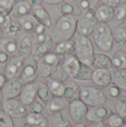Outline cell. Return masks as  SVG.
Masks as SVG:
<instances>
[{
    "label": "cell",
    "mask_w": 126,
    "mask_h": 127,
    "mask_svg": "<svg viewBox=\"0 0 126 127\" xmlns=\"http://www.w3.org/2000/svg\"><path fill=\"white\" fill-rule=\"evenodd\" d=\"M94 69H106L111 70L113 64L111 57L108 54L102 52H95L94 60L91 65Z\"/></svg>",
    "instance_id": "obj_20"
},
{
    "label": "cell",
    "mask_w": 126,
    "mask_h": 127,
    "mask_svg": "<svg viewBox=\"0 0 126 127\" xmlns=\"http://www.w3.org/2000/svg\"><path fill=\"white\" fill-rule=\"evenodd\" d=\"M34 39V48H33V57L37 59L41 58L42 56L52 52L54 42L51 35L46 33L42 34H36L33 36Z\"/></svg>",
    "instance_id": "obj_7"
},
{
    "label": "cell",
    "mask_w": 126,
    "mask_h": 127,
    "mask_svg": "<svg viewBox=\"0 0 126 127\" xmlns=\"http://www.w3.org/2000/svg\"><path fill=\"white\" fill-rule=\"evenodd\" d=\"M51 123L53 127H71L70 120L62 112L51 114Z\"/></svg>",
    "instance_id": "obj_36"
},
{
    "label": "cell",
    "mask_w": 126,
    "mask_h": 127,
    "mask_svg": "<svg viewBox=\"0 0 126 127\" xmlns=\"http://www.w3.org/2000/svg\"><path fill=\"white\" fill-rule=\"evenodd\" d=\"M81 63H82L78 60L76 55H74V54L65 56L63 58L64 66L66 68L67 71L68 72L70 77H72V78L79 71Z\"/></svg>",
    "instance_id": "obj_24"
},
{
    "label": "cell",
    "mask_w": 126,
    "mask_h": 127,
    "mask_svg": "<svg viewBox=\"0 0 126 127\" xmlns=\"http://www.w3.org/2000/svg\"><path fill=\"white\" fill-rule=\"evenodd\" d=\"M23 65L24 61L19 58L16 55L10 57L4 69V74L6 78L8 80L19 77Z\"/></svg>",
    "instance_id": "obj_14"
},
{
    "label": "cell",
    "mask_w": 126,
    "mask_h": 127,
    "mask_svg": "<svg viewBox=\"0 0 126 127\" xmlns=\"http://www.w3.org/2000/svg\"><path fill=\"white\" fill-rule=\"evenodd\" d=\"M20 127H32L30 125H29L28 124H27V123H25V124H23L22 125H21Z\"/></svg>",
    "instance_id": "obj_55"
},
{
    "label": "cell",
    "mask_w": 126,
    "mask_h": 127,
    "mask_svg": "<svg viewBox=\"0 0 126 127\" xmlns=\"http://www.w3.org/2000/svg\"><path fill=\"white\" fill-rule=\"evenodd\" d=\"M3 36L6 38H10L13 39H17L21 36L22 33V27L19 20L12 19L8 22V23L2 28Z\"/></svg>",
    "instance_id": "obj_19"
},
{
    "label": "cell",
    "mask_w": 126,
    "mask_h": 127,
    "mask_svg": "<svg viewBox=\"0 0 126 127\" xmlns=\"http://www.w3.org/2000/svg\"><path fill=\"white\" fill-rule=\"evenodd\" d=\"M47 86L54 97H62L65 83L63 81L48 77L47 78Z\"/></svg>",
    "instance_id": "obj_28"
},
{
    "label": "cell",
    "mask_w": 126,
    "mask_h": 127,
    "mask_svg": "<svg viewBox=\"0 0 126 127\" xmlns=\"http://www.w3.org/2000/svg\"><path fill=\"white\" fill-rule=\"evenodd\" d=\"M94 40L102 52H109L113 48V31L105 22H98L93 31Z\"/></svg>",
    "instance_id": "obj_2"
},
{
    "label": "cell",
    "mask_w": 126,
    "mask_h": 127,
    "mask_svg": "<svg viewBox=\"0 0 126 127\" xmlns=\"http://www.w3.org/2000/svg\"><path fill=\"white\" fill-rule=\"evenodd\" d=\"M3 38H4V36H3V29L0 26V44H1V40H2Z\"/></svg>",
    "instance_id": "obj_54"
},
{
    "label": "cell",
    "mask_w": 126,
    "mask_h": 127,
    "mask_svg": "<svg viewBox=\"0 0 126 127\" xmlns=\"http://www.w3.org/2000/svg\"><path fill=\"white\" fill-rule=\"evenodd\" d=\"M55 53L61 56H68L72 55L75 53L76 49V43L74 40L69 39L67 41H64L56 44Z\"/></svg>",
    "instance_id": "obj_25"
},
{
    "label": "cell",
    "mask_w": 126,
    "mask_h": 127,
    "mask_svg": "<svg viewBox=\"0 0 126 127\" xmlns=\"http://www.w3.org/2000/svg\"><path fill=\"white\" fill-rule=\"evenodd\" d=\"M100 1L102 2V4H107L113 7H116L119 5L124 4L126 2V0H100Z\"/></svg>",
    "instance_id": "obj_46"
},
{
    "label": "cell",
    "mask_w": 126,
    "mask_h": 127,
    "mask_svg": "<svg viewBox=\"0 0 126 127\" xmlns=\"http://www.w3.org/2000/svg\"><path fill=\"white\" fill-rule=\"evenodd\" d=\"M80 100L88 106L93 107L105 104L107 97L100 88L94 86H86L81 87Z\"/></svg>",
    "instance_id": "obj_4"
},
{
    "label": "cell",
    "mask_w": 126,
    "mask_h": 127,
    "mask_svg": "<svg viewBox=\"0 0 126 127\" xmlns=\"http://www.w3.org/2000/svg\"><path fill=\"white\" fill-rule=\"evenodd\" d=\"M94 68L85 63H81L80 68L77 73L73 77V79L79 81H90L91 80Z\"/></svg>",
    "instance_id": "obj_32"
},
{
    "label": "cell",
    "mask_w": 126,
    "mask_h": 127,
    "mask_svg": "<svg viewBox=\"0 0 126 127\" xmlns=\"http://www.w3.org/2000/svg\"><path fill=\"white\" fill-rule=\"evenodd\" d=\"M10 59V56L0 49V70L4 71L6 64Z\"/></svg>",
    "instance_id": "obj_45"
},
{
    "label": "cell",
    "mask_w": 126,
    "mask_h": 127,
    "mask_svg": "<svg viewBox=\"0 0 126 127\" xmlns=\"http://www.w3.org/2000/svg\"><path fill=\"white\" fill-rule=\"evenodd\" d=\"M114 113L113 109L108 105L102 104L91 107L88 111L87 121L93 122H103Z\"/></svg>",
    "instance_id": "obj_13"
},
{
    "label": "cell",
    "mask_w": 126,
    "mask_h": 127,
    "mask_svg": "<svg viewBox=\"0 0 126 127\" xmlns=\"http://www.w3.org/2000/svg\"><path fill=\"white\" fill-rule=\"evenodd\" d=\"M30 15L40 24L44 25L47 29H50L52 26V20L48 11L42 4L33 6L31 7Z\"/></svg>",
    "instance_id": "obj_15"
},
{
    "label": "cell",
    "mask_w": 126,
    "mask_h": 127,
    "mask_svg": "<svg viewBox=\"0 0 126 127\" xmlns=\"http://www.w3.org/2000/svg\"><path fill=\"white\" fill-rule=\"evenodd\" d=\"M110 127H123L126 124V118L117 113H112L106 120Z\"/></svg>",
    "instance_id": "obj_39"
},
{
    "label": "cell",
    "mask_w": 126,
    "mask_h": 127,
    "mask_svg": "<svg viewBox=\"0 0 126 127\" xmlns=\"http://www.w3.org/2000/svg\"></svg>",
    "instance_id": "obj_61"
},
{
    "label": "cell",
    "mask_w": 126,
    "mask_h": 127,
    "mask_svg": "<svg viewBox=\"0 0 126 127\" xmlns=\"http://www.w3.org/2000/svg\"><path fill=\"white\" fill-rule=\"evenodd\" d=\"M88 108L80 99L74 100L69 104V115L75 124H86Z\"/></svg>",
    "instance_id": "obj_11"
},
{
    "label": "cell",
    "mask_w": 126,
    "mask_h": 127,
    "mask_svg": "<svg viewBox=\"0 0 126 127\" xmlns=\"http://www.w3.org/2000/svg\"><path fill=\"white\" fill-rule=\"evenodd\" d=\"M3 110L12 118L15 119H24L29 113L27 106L15 98L4 100Z\"/></svg>",
    "instance_id": "obj_8"
},
{
    "label": "cell",
    "mask_w": 126,
    "mask_h": 127,
    "mask_svg": "<svg viewBox=\"0 0 126 127\" xmlns=\"http://www.w3.org/2000/svg\"><path fill=\"white\" fill-rule=\"evenodd\" d=\"M31 6L24 1H16L13 9L10 13V17L12 19L19 20L27 15L30 14Z\"/></svg>",
    "instance_id": "obj_21"
},
{
    "label": "cell",
    "mask_w": 126,
    "mask_h": 127,
    "mask_svg": "<svg viewBox=\"0 0 126 127\" xmlns=\"http://www.w3.org/2000/svg\"><path fill=\"white\" fill-rule=\"evenodd\" d=\"M85 1H87L90 4L91 8H94L96 7V5L97 4L98 1H99V0H85Z\"/></svg>",
    "instance_id": "obj_52"
},
{
    "label": "cell",
    "mask_w": 126,
    "mask_h": 127,
    "mask_svg": "<svg viewBox=\"0 0 126 127\" xmlns=\"http://www.w3.org/2000/svg\"><path fill=\"white\" fill-rule=\"evenodd\" d=\"M67 103L62 97H53V99L46 105L48 112L51 115L58 112H62L66 108Z\"/></svg>",
    "instance_id": "obj_30"
},
{
    "label": "cell",
    "mask_w": 126,
    "mask_h": 127,
    "mask_svg": "<svg viewBox=\"0 0 126 127\" xmlns=\"http://www.w3.org/2000/svg\"><path fill=\"white\" fill-rule=\"evenodd\" d=\"M114 22L117 25H122L126 19V4L119 5L114 7Z\"/></svg>",
    "instance_id": "obj_38"
},
{
    "label": "cell",
    "mask_w": 126,
    "mask_h": 127,
    "mask_svg": "<svg viewBox=\"0 0 126 127\" xmlns=\"http://www.w3.org/2000/svg\"><path fill=\"white\" fill-rule=\"evenodd\" d=\"M10 20V17L9 16H0V26L1 28H4L8 22Z\"/></svg>",
    "instance_id": "obj_48"
},
{
    "label": "cell",
    "mask_w": 126,
    "mask_h": 127,
    "mask_svg": "<svg viewBox=\"0 0 126 127\" xmlns=\"http://www.w3.org/2000/svg\"><path fill=\"white\" fill-rule=\"evenodd\" d=\"M39 59L32 56L24 62V65L21 71L20 78L25 83L35 82L39 76L38 72Z\"/></svg>",
    "instance_id": "obj_12"
},
{
    "label": "cell",
    "mask_w": 126,
    "mask_h": 127,
    "mask_svg": "<svg viewBox=\"0 0 126 127\" xmlns=\"http://www.w3.org/2000/svg\"><path fill=\"white\" fill-rule=\"evenodd\" d=\"M105 127H109V126H108V125L106 124V125H105Z\"/></svg>",
    "instance_id": "obj_58"
},
{
    "label": "cell",
    "mask_w": 126,
    "mask_h": 127,
    "mask_svg": "<svg viewBox=\"0 0 126 127\" xmlns=\"http://www.w3.org/2000/svg\"><path fill=\"white\" fill-rule=\"evenodd\" d=\"M123 127H126V124H125V125H124Z\"/></svg>",
    "instance_id": "obj_59"
},
{
    "label": "cell",
    "mask_w": 126,
    "mask_h": 127,
    "mask_svg": "<svg viewBox=\"0 0 126 127\" xmlns=\"http://www.w3.org/2000/svg\"><path fill=\"white\" fill-rule=\"evenodd\" d=\"M52 92L49 89L47 85L43 84L42 83H37L36 89V97L41 101L45 106H46L53 97Z\"/></svg>",
    "instance_id": "obj_27"
},
{
    "label": "cell",
    "mask_w": 126,
    "mask_h": 127,
    "mask_svg": "<svg viewBox=\"0 0 126 127\" xmlns=\"http://www.w3.org/2000/svg\"><path fill=\"white\" fill-rule=\"evenodd\" d=\"M126 44V31L123 28H117L113 31V46L117 49L123 48Z\"/></svg>",
    "instance_id": "obj_33"
},
{
    "label": "cell",
    "mask_w": 126,
    "mask_h": 127,
    "mask_svg": "<svg viewBox=\"0 0 126 127\" xmlns=\"http://www.w3.org/2000/svg\"><path fill=\"white\" fill-rule=\"evenodd\" d=\"M29 110L31 113L35 114H42L45 109V105L39 100H35L33 103L29 105Z\"/></svg>",
    "instance_id": "obj_44"
},
{
    "label": "cell",
    "mask_w": 126,
    "mask_h": 127,
    "mask_svg": "<svg viewBox=\"0 0 126 127\" xmlns=\"http://www.w3.org/2000/svg\"><path fill=\"white\" fill-rule=\"evenodd\" d=\"M113 66L117 69H126V52L117 49L111 57Z\"/></svg>",
    "instance_id": "obj_35"
},
{
    "label": "cell",
    "mask_w": 126,
    "mask_h": 127,
    "mask_svg": "<svg viewBox=\"0 0 126 127\" xmlns=\"http://www.w3.org/2000/svg\"><path fill=\"white\" fill-rule=\"evenodd\" d=\"M0 106H1V100H0Z\"/></svg>",
    "instance_id": "obj_60"
},
{
    "label": "cell",
    "mask_w": 126,
    "mask_h": 127,
    "mask_svg": "<svg viewBox=\"0 0 126 127\" xmlns=\"http://www.w3.org/2000/svg\"><path fill=\"white\" fill-rule=\"evenodd\" d=\"M63 58L59 63V64L56 67L54 71L53 72V74H51V76L50 77H52V78H54V79H56V80H59L64 82L70 77V75L64 66Z\"/></svg>",
    "instance_id": "obj_37"
},
{
    "label": "cell",
    "mask_w": 126,
    "mask_h": 127,
    "mask_svg": "<svg viewBox=\"0 0 126 127\" xmlns=\"http://www.w3.org/2000/svg\"><path fill=\"white\" fill-rule=\"evenodd\" d=\"M66 1H68L73 2V1H76V0H66Z\"/></svg>",
    "instance_id": "obj_57"
},
{
    "label": "cell",
    "mask_w": 126,
    "mask_h": 127,
    "mask_svg": "<svg viewBox=\"0 0 126 127\" xmlns=\"http://www.w3.org/2000/svg\"><path fill=\"white\" fill-rule=\"evenodd\" d=\"M95 13L98 22L107 23L113 20L114 15V7L102 4L97 7V8L95 10Z\"/></svg>",
    "instance_id": "obj_23"
},
{
    "label": "cell",
    "mask_w": 126,
    "mask_h": 127,
    "mask_svg": "<svg viewBox=\"0 0 126 127\" xmlns=\"http://www.w3.org/2000/svg\"><path fill=\"white\" fill-rule=\"evenodd\" d=\"M63 57L64 56L59 55L55 52H50L39 58L38 63L39 76L45 79L50 77Z\"/></svg>",
    "instance_id": "obj_6"
},
{
    "label": "cell",
    "mask_w": 126,
    "mask_h": 127,
    "mask_svg": "<svg viewBox=\"0 0 126 127\" xmlns=\"http://www.w3.org/2000/svg\"><path fill=\"white\" fill-rule=\"evenodd\" d=\"M116 112L126 118V95H120L114 103Z\"/></svg>",
    "instance_id": "obj_40"
},
{
    "label": "cell",
    "mask_w": 126,
    "mask_h": 127,
    "mask_svg": "<svg viewBox=\"0 0 126 127\" xmlns=\"http://www.w3.org/2000/svg\"><path fill=\"white\" fill-rule=\"evenodd\" d=\"M37 83L35 82L25 83L19 95V100L26 106H29L36 99Z\"/></svg>",
    "instance_id": "obj_18"
},
{
    "label": "cell",
    "mask_w": 126,
    "mask_h": 127,
    "mask_svg": "<svg viewBox=\"0 0 126 127\" xmlns=\"http://www.w3.org/2000/svg\"><path fill=\"white\" fill-rule=\"evenodd\" d=\"M0 127H15L13 118L3 109H0Z\"/></svg>",
    "instance_id": "obj_43"
},
{
    "label": "cell",
    "mask_w": 126,
    "mask_h": 127,
    "mask_svg": "<svg viewBox=\"0 0 126 127\" xmlns=\"http://www.w3.org/2000/svg\"><path fill=\"white\" fill-rule=\"evenodd\" d=\"M98 20L96 16L95 10L89 8L83 12L79 16L76 22V31L79 35L84 36H89L93 33L94 29Z\"/></svg>",
    "instance_id": "obj_5"
},
{
    "label": "cell",
    "mask_w": 126,
    "mask_h": 127,
    "mask_svg": "<svg viewBox=\"0 0 126 127\" xmlns=\"http://www.w3.org/2000/svg\"><path fill=\"white\" fill-rule=\"evenodd\" d=\"M24 85L25 83L20 77L7 80L1 90L4 100L14 99L19 97L22 91Z\"/></svg>",
    "instance_id": "obj_10"
},
{
    "label": "cell",
    "mask_w": 126,
    "mask_h": 127,
    "mask_svg": "<svg viewBox=\"0 0 126 127\" xmlns=\"http://www.w3.org/2000/svg\"><path fill=\"white\" fill-rule=\"evenodd\" d=\"M25 121L32 127H48V121L42 114L29 112L25 117Z\"/></svg>",
    "instance_id": "obj_26"
},
{
    "label": "cell",
    "mask_w": 126,
    "mask_h": 127,
    "mask_svg": "<svg viewBox=\"0 0 126 127\" xmlns=\"http://www.w3.org/2000/svg\"><path fill=\"white\" fill-rule=\"evenodd\" d=\"M57 11L61 16H79L82 13L79 6L68 1H64L63 2L57 4Z\"/></svg>",
    "instance_id": "obj_22"
},
{
    "label": "cell",
    "mask_w": 126,
    "mask_h": 127,
    "mask_svg": "<svg viewBox=\"0 0 126 127\" xmlns=\"http://www.w3.org/2000/svg\"><path fill=\"white\" fill-rule=\"evenodd\" d=\"M18 48L16 56L24 62L28 60L33 56L34 48V39L33 36L29 33L22 34L19 37L17 42Z\"/></svg>",
    "instance_id": "obj_9"
},
{
    "label": "cell",
    "mask_w": 126,
    "mask_h": 127,
    "mask_svg": "<svg viewBox=\"0 0 126 127\" xmlns=\"http://www.w3.org/2000/svg\"><path fill=\"white\" fill-rule=\"evenodd\" d=\"M79 16H61L54 25L51 34L54 44L71 39L76 32V22Z\"/></svg>",
    "instance_id": "obj_1"
},
{
    "label": "cell",
    "mask_w": 126,
    "mask_h": 127,
    "mask_svg": "<svg viewBox=\"0 0 126 127\" xmlns=\"http://www.w3.org/2000/svg\"><path fill=\"white\" fill-rule=\"evenodd\" d=\"M91 80L97 87L104 89L112 82V74L109 70L94 69Z\"/></svg>",
    "instance_id": "obj_16"
},
{
    "label": "cell",
    "mask_w": 126,
    "mask_h": 127,
    "mask_svg": "<svg viewBox=\"0 0 126 127\" xmlns=\"http://www.w3.org/2000/svg\"><path fill=\"white\" fill-rule=\"evenodd\" d=\"M81 87L74 81H69L65 83L62 97L65 102L70 104L71 102L80 99Z\"/></svg>",
    "instance_id": "obj_17"
},
{
    "label": "cell",
    "mask_w": 126,
    "mask_h": 127,
    "mask_svg": "<svg viewBox=\"0 0 126 127\" xmlns=\"http://www.w3.org/2000/svg\"><path fill=\"white\" fill-rule=\"evenodd\" d=\"M86 127H105L103 122H93Z\"/></svg>",
    "instance_id": "obj_51"
},
{
    "label": "cell",
    "mask_w": 126,
    "mask_h": 127,
    "mask_svg": "<svg viewBox=\"0 0 126 127\" xmlns=\"http://www.w3.org/2000/svg\"><path fill=\"white\" fill-rule=\"evenodd\" d=\"M103 92L106 97H109L111 99H117L121 95V89L113 82L105 87Z\"/></svg>",
    "instance_id": "obj_42"
},
{
    "label": "cell",
    "mask_w": 126,
    "mask_h": 127,
    "mask_svg": "<svg viewBox=\"0 0 126 127\" xmlns=\"http://www.w3.org/2000/svg\"><path fill=\"white\" fill-rule=\"evenodd\" d=\"M71 127H86V125L85 124H75L74 125H71Z\"/></svg>",
    "instance_id": "obj_53"
},
{
    "label": "cell",
    "mask_w": 126,
    "mask_h": 127,
    "mask_svg": "<svg viewBox=\"0 0 126 127\" xmlns=\"http://www.w3.org/2000/svg\"><path fill=\"white\" fill-rule=\"evenodd\" d=\"M7 79L6 78V77L4 76V74L0 73V91L1 90V89H2V87H3V86H4V84L5 82L7 81Z\"/></svg>",
    "instance_id": "obj_50"
},
{
    "label": "cell",
    "mask_w": 126,
    "mask_h": 127,
    "mask_svg": "<svg viewBox=\"0 0 126 127\" xmlns=\"http://www.w3.org/2000/svg\"><path fill=\"white\" fill-rule=\"evenodd\" d=\"M44 2L48 4H59L62 2H63L65 0H42Z\"/></svg>",
    "instance_id": "obj_49"
},
{
    "label": "cell",
    "mask_w": 126,
    "mask_h": 127,
    "mask_svg": "<svg viewBox=\"0 0 126 127\" xmlns=\"http://www.w3.org/2000/svg\"><path fill=\"white\" fill-rule=\"evenodd\" d=\"M22 1L27 2V3L29 4L31 7L42 4V2H43L42 0H22Z\"/></svg>",
    "instance_id": "obj_47"
},
{
    "label": "cell",
    "mask_w": 126,
    "mask_h": 127,
    "mask_svg": "<svg viewBox=\"0 0 126 127\" xmlns=\"http://www.w3.org/2000/svg\"><path fill=\"white\" fill-rule=\"evenodd\" d=\"M19 22L22 25V30L30 34H35L36 28L39 24L30 14L22 18L19 19Z\"/></svg>",
    "instance_id": "obj_29"
},
{
    "label": "cell",
    "mask_w": 126,
    "mask_h": 127,
    "mask_svg": "<svg viewBox=\"0 0 126 127\" xmlns=\"http://www.w3.org/2000/svg\"><path fill=\"white\" fill-rule=\"evenodd\" d=\"M123 28L125 29V31H126V19L124 21V22H123Z\"/></svg>",
    "instance_id": "obj_56"
},
{
    "label": "cell",
    "mask_w": 126,
    "mask_h": 127,
    "mask_svg": "<svg viewBox=\"0 0 126 127\" xmlns=\"http://www.w3.org/2000/svg\"><path fill=\"white\" fill-rule=\"evenodd\" d=\"M18 43L16 39L4 37L0 44V49L5 52L10 57L16 54Z\"/></svg>",
    "instance_id": "obj_31"
},
{
    "label": "cell",
    "mask_w": 126,
    "mask_h": 127,
    "mask_svg": "<svg viewBox=\"0 0 126 127\" xmlns=\"http://www.w3.org/2000/svg\"><path fill=\"white\" fill-rule=\"evenodd\" d=\"M112 74V82L114 83L121 90L126 92V69L115 68Z\"/></svg>",
    "instance_id": "obj_34"
},
{
    "label": "cell",
    "mask_w": 126,
    "mask_h": 127,
    "mask_svg": "<svg viewBox=\"0 0 126 127\" xmlns=\"http://www.w3.org/2000/svg\"><path fill=\"white\" fill-rule=\"evenodd\" d=\"M16 0H0V16H9Z\"/></svg>",
    "instance_id": "obj_41"
},
{
    "label": "cell",
    "mask_w": 126,
    "mask_h": 127,
    "mask_svg": "<svg viewBox=\"0 0 126 127\" xmlns=\"http://www.w3.org/2000/svg\"><path fill=\"white\" fill-rule=\"evenodd\" d=\"M74 41L76 43V57L81 63L91 66L95 53L92 41L88 36L81 35H78Z\"/></svg>",
    "instance_id": "obj_3"
}]
</instances>
